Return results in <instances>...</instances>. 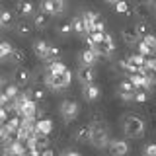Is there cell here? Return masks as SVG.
<instances>
[{"label":"cell","mask_w":156,"mask_h":156,"mask_svg":"<svg viewBox=\"0 0 156 156\" xmlns=\"http://www.w3.org/2000/svg\"><path fill=\"white\" fill-rule=\"evenodd\" d=\"M121 129H123V133L127 139H143L144 133H146V125L144 121L140 119L139 115L135 113H129L123 117V121H121Z\"/></svg>","instance_id":"1"},{"label":"cell","mask_w":156,"mask_h":156,"mask_svg":"<svg viewBox=\"0 0 156 156\" xmlns=\"http://www.w3.org/2000/svg\"><path fill=\"white\" fill-rule=\"evenodd\" d=\"M90 129H92V136H90V143L96 146V148H107L109 144V129H107L105 121L100 119V121H92L90 123Z\"/></svg>","instance_id":"2"},{"label":"cell","mask_w":156,"mask_h":156,"mask_svg":"<svg viewBox=\"0 0 156 156\" xmlns=\"http://www.w3.org/2000/svg\"><path fill=\"white\" fill-rule=\"evenodd\" d=\"M72 82V72L66 70L61 72V74H49V72H45V78H43V86L49 88V90H66L68 86H70Z\"/></svg>","instance_id":"3"},{"label":"cell","mask_w":156,"mask_h":156,"mask_svg":"<svg viewBox=\"0 0 156 156\" xmlns=\"http://www.w3.org/2000/svg\"><path fill=\"white\" fill-rule=\"evenodd\" d=\"M58 113H61L65 123H72V121L80 115V105H78L74 100H62L61 105H58Z\"/></svg>","instance_id":"4"},{"label":"cell","mask_w":156,"mask_h":156,"mask_svg":"<svg viewBox=\"0 0 156 156\" xmlns=\"http://www.w3.org/2000/svg\"><path fill=\"white\" fill-rule=\"evenodd\" d=\"M66 10V0H41L39 2V12L47 16H61Z\"/></svg>","instance_id":"5"},{"label":"cell","mask_w":156,"mask_h":156,"mask_svg":"<svg viewBox=\"0 0 156 156\" xmlns=\"http://www.w3.org/2000/svg\"><path fill=\"white\" fill-rule=\"evenodd\" d=\"M115 39L109 35V33H104V39H101V43L100 45H96L92 51L96 53L98 57H111L115 53Z\"/></svg>","instance_id":"6"},{"label":"cell","mask_w":156,"mask_h":156,"mask_svg":"<svg viewBox=\"0 0 156 156\" xmlns=\"http://www.w3.org/2000/svg\"><path fill=\"white\" fill-rule=\"evenodd\" d=\"M12 84H16L18 88H23V86H27L29 82H31V70L26 66H16L14 68V72H12Z\"/></svg>","instance_id":"7"},{"label":"cell","mask_w":156,"mask_h":156,"mask_svg":"<svg viewBox=\"0 0 156 156\" xmlns=\"http://www.w3.org/2000/svg\"><path fill=\"white\" fill-rule=\"evenodd\" d=\"M107 152L109 156H127L129 154V144L123 139H111L107 144Z\"/></svg>","instance_id":"8"},{"label":"cell","mask_w":156,"mask_h":156,"mask_svg":"<svg viewBox=\"0 0 156 156\" xmlns=\"http://www.w3.org/2000/svg\"><path fill=\"white\" fill-rule=\"evenodd\" d=\"M37 111H39V109H37V104H35V101H31V100L27 98V100L16 109V113L22 115V119H37Z\"/></svg>","instance_id":"9"},{"label":"cell","mask_w":156,"mask_h":156,"mask_svg":"<svg viewBox=\"0 0 156 156\" xmlns=\"http://www.w3.org/2000/svg\"><path fill=\"white\" fill-rule=\"evenodd\" d=\"M76 76H78V82H80L82 86H88V84H94V80H96V70H94V66H78V72H76Z\"/></svg>","instance_id":"10"},{"label":"cell","mask_w":156,"mask_h":156,"mask_svg":"<svg viewBox=\"0 0 156 156\" xmlns=\"http://www.w3.org/2000/svg\"><path fill=\"white\" fill-rule=\"evenodd\" d=\"M55 129L53 125V119L49 117H43V119H35V135H41V136H49Z\"/></svg>","instance_id":"11"},{"label":"cell","mask_w":156,"mask_h":156,"mask_svg":"<svg viewBox=\"0 0 156 156\" xmlns=\"http://www.w3.org/2000/svg\"><path fill=\"white\" fill-rule=\"evenodd\" d=\"M26 94H27V98H29L31 101H35V104H41V101H45V98H47V88L43 86V84H35V86L29 88Z\"/></svg>","instance_id":"12"},{"label":"cell","mask_w":156,"mask_h":156,"mask_svg":"<svg viewBox=\"0 0 156 156\" xmlns=\"http://www.w3.org/2000/svg\"><path fill=\"white\" fill-rule=\"evenodd\" d=\"M135 90H136V88L131 84L129 78H125V80H121V82H119V98H121L123 101H133V94H135Z\"/></svg>","instance_id":"13"},{"label":"cell","mask_w":156,"mask_h":156,"mask_svg":"<svg viewBox=\"0 0 156 156\" xmlns=\"http://www.w3.org/2000/svg\"><path fill=\"white\" fill-rule=\"evenodd\" d=\"M82 98H84L86 101H98L101 98V90L98 84H88V86H82Z\"/></svg>","instance_id":"14"},{"label":"cell","mask_w":156,"mask_h":156,"mask_svg":"<svg viewBox=\"0 0 156 156\" xmlns=\"http://www.w3.org/2000/svg\"><path fill=\"white\" fill-rule=\"evenodd\" d=\"M16 14L20 18H29V16L35 14V6H33L29 0H20L16 4Z\"/></svg>","instance_id":"15"},{"label":"cell","mask_w":156,"mask_h":156,"mask_svg":"<svg viewBox=\"0 0 156 156\" xmlns=\"http://www.w3.org/2000/svg\"><path fill=\"white\" fill-rule=\"evenodd\" d=\"M31 47H33V53H35V57L41 58V61H45V57H47V53H49V47H51V43L45 41V39H35Z\"/></svg>","instance_id":"16"},{"label":"cell","mask_w":156,"mask_h":156,"mask_svg":"<svg viewBox=\"0 0 156 156\" xmlns=\"http://www.w3.org/2000/svg\"><path fill=\"white\" fill-rule=\"evenodd\" d=\"M121 37H123V41L127 43V45H136V43L140 41V35L136 33L135 26H131V27H123V31H121Z\"/></svg>","instance_id":"17"},{"label":"cell","mask_w":156,"mask_h":156,"mask_svg":"<svg viewBox=\"0 0 156 156\" xmlns=\"http://www.w3.org/2000/svg\"><path fill=\"white\" fill-rule=\"evenodd\" d=\"M80 16H82V20H84V26H86V29H88V33L92 31V27H94V23L98 22V20H101L100 14H98L96 10H86V12H82Z\"/></svg>","instance_id":"18"},{"label":"cell","mask_w":156,"mask_h":156,"mask_svg":"<svg viewBox=\"0 0 156 156\" xmlns=\"http://www.w3.org/2000/svg\"><path fill=\"white\" fill-rule=\"evenodd\" d=\"M90 136H92V129L90 125H80L78 129L74 131V140L76 143H90Z\"/></svg>","instance_id":"19"},{"label":"cell","mask_w":156,"mask_h":156,"mask_svg":"<svg viewBox=\"0 0 156 156\" xmlns=\"http://www.w3.org/2000/svg\"><path fill=\"white\" fill-rule=\"evenodd\" d=\"M78 58H80V65H82V66H94L100 57H98L96 53L92 51V49H84V51L80 53V57H78Z\"/></svg>","instance_id":"20"},{"label":"cell","mask_w":156,"mask_h":156,"mask_svg":"<svg viewBox=\"0 0 156 156\" xmlns=\"http://www.w3.org/2000/svg\"><path fill=\"white\" fill-rule=\"evenodd\" d=\"M33 31V23L27 18H20V22H16V33L22 37H27Z\"/></svg>","instance_id":"21"},{"label":"cell","mask_w":156,"mask_h":156,"mask_svg":"<svg viewBox=\"0 0 156 156\" xmlns=\"http://www.w3.org/2000/svg\"><path fill=\"white\" fill-rule=\"evenodd\" d=\"M14 12L8 8H2L0 10V27H12L14 26Z\"/></svg>","instance_id":"22"},{"label":"cell","mask_w":156,"mask_h":156,"mask_svg":"<svg viewBox=\"0 0 156 156\" xmlns=\"http://www.w3.org/2000/svg\"><path fill=\"white\" fill-rule=\"evenodd\" d=\"M8 58H10V61H12L16 66H22L23 62H26V51H23V49H20V47H14Z\"/></svg>","instance_id":"23"},{"label":"cell","mask_w":156,"mask_h":156,"mask_svg":"<svg viewBox=\"0 0 156 156\" xmlns=\"http://www.w3.org/2000/svg\"><path fill=\"white\" fill-rule=\"evenodd\" d=\"M33 27H37V29H45L47 26H49V18L51 16H47V14H43V12H35L33 14Z\"/></svg>","instance_id":"24"},{"label":"cell","mask_w":156,"mask_h":156,"mask_svg":"<svg viewBox=\"0 0 156 156\" xmlns=\"http://www.w3.org/2000/svg\"><path fill=\"white\" fill-rule=\"evenodd\" d=\"M70 23H72V31H76L78 35H82V37L88 35V29L84 26V20H82V16H74V18L70 20Z\"/></svg>","instance_id":"25"},{"label":"cell","mask_w":156,"mask_h":156,"mask_svg":"<svg viewBox=\"0 0 156 156\" xmlns=\"http://www.w3.org/2000/svg\"><path fill=\"white\" fill-rule=\"evenodd\" d=\"M135 29H136V33H139L140 37H144V35H148V33H150V29H152V27H150V23L146 22V20L140 18L139 22L135 23Z\"/></svg>","instance_id":"26"},{"label":"cell","mask_w":156,"mask_h":156,"mask_svg":"<svg viewBox=\"0 0 156 156\" xmlns=\"http://www.w3.org/2000/svg\"><path fill=\"white\" fill-rule=\"evenodd\" d=\"M12 43L10 41H0V61H6L10 57V53H12Z\"/></svg>","instance_id":"27"},{"label":"cell","mask_w":156,"mask_h":156,"mask_svg":"<svg viewBox=\"0 0 156 156\" xmlns=\"http://www.w3.org/2000/svg\"><path fill=\"white\" fill-rule=\"evenodd\" d=\"M146 100H148V90H135L133 101H136V104H144Z\"/></svg>","instance_id":"28"},{"label":"cell","mask_w":156,"mask_h":156,"mask_svg":"<svg viewBox=\"0 0 156 156\" xmlns=\"http://www.w3.org/2000/svg\"><path fill=\"white\" fill-rule=\"evenodd\" d=\"M136 51H139V55H143V57H152V55H154L152 49L146 45V43H143V41L136 43Z\"/></svg>","instance_id":"29"},{"label":"cell","mask_w":156,"mask_h":156,"mask_svg":"<svg viewBox=\"0 0 156 156\" xmlns=\"http://www.w3.org/2000/svg\"><path fill=\"white\" fill-rule=\"evenodd\" d=\"M127 61H129L133 66H139V68L144 65V57L139 55V53H136V55H129V57H127Z\"/></svg>","instance_id":"30"},{"label":"cell","mask_w":156,"mask_h":156,"mask_svg":"<svg viewBox=\"0 0 156 156\" xmlns=\"http://www.w3.org/2000/svg\"><path fill=\"white\" fill-rule=\"evenodd\" d=\"M57 31L61 33V35H68V33L72 31V23H70V22H61V23L57 26Z\"/></svg>","instance_id":"31"},{"label":"cell","mask_w":156,"mask_h":156,"mask_svg":"<svg viewBox=\"0 0 156 156\" xmlns=\"http://www.w3.org/2000/svg\"><path fill=\"white\" fill-rule=\"evenodd\" d=\"M115 10L119 14H129L131 12V6H129V2H127V0H119V2L115 4Z\"/></svg>","instance_id":"32"},{"label":"cell","mask_w":156,"mask_h":156,"mask_svg":"<svg viewBox=\"0 0 156 156\" xmlns=\"http://www.w3.org/2000/svg\"><path fill=\"white\" fill-rule=\"evenodd\" d=\"M140 41L146 43L150 49H152V53H154V45H156V37L152 35V33H148V35H144V37H140Z\"/></svg>","instance_id":"33"},{"label":"cell","mask_w":156,"mask_h":156,"mask_svg":"<svg viewBox=\"0 0 156 156\" xmlns=\"http://www.w3.org/2000/svg\"><path fill=\"white\" fill-rule=\"evenodd\" d=\"M143 156H156V143H148L143 150Z\"/></svg>","instance_id":"34"},{"label":"cell","mask_w":156,"mask_h":156,"mask_svg":"<svg viewBox=\"0 0 156 156\" xmlns=\"http://www.w3.org/2000/svg\"><path fill=\"white\" fill-rule=\"evenodd\" d=\"M144 6H146V8H150V10H154V12H156V0H146V2H144Z\"/></svg>","instance_id":"35"},{"label":"cell","mask_w":156,"mask_h":156,"mask_svg":"<svg viewBox=\"0 0 156 156\" xmlns=\"http://www.w3.org/2000/svg\"><path fill=\"white\" fill-rule=\"evenodd\" d=\"M41 156H55V150L49 146V148H45V150H41Z\"/></svg>","instance_id":"36"},{"label":"cell","mask_w":156,"mask_h":156,"mask_svg":"<svg viewBox=\"0 0 156 156\" xmlns=\"http://www.w3.org/2000/svg\"><path fill=\"white\" fill-rule=\"evenodd\" d=\"M61 156H82L80 152H76V150H65Z\"/></svg>","instance_id":"37"},{"label":"cell","mask_w":156,"mask_h":156,"mask_svg":"<svg viewBox=\"0 0 156 156\" xmlns=\"http://www.w3.org/2000/svg\"><path fill=\"white\" fill-rule=\"evenodd\" d=\"M104 2H107V4H113V6H115V4L119 2V0H104Z\"/></svg>","instance_id":"38"},{"label":"cell","mask_w":156,"mask_h":156,"mask_svg":"<svg viewBox=\"0 0 156 156\" xmlns=\"http://www.w3.org/2000/svg\"><path fill=\"white\" fill-rule=\"evenodd\" d=\"M154 55H156V45H154Z\"/></svg>","instance_id":"39"},{"label":"cell","mask_w":156,"mask_h":156,"mask_svg":"<svg viewBox=\"0 0 156 156\" xmlns=\"http://www.w3.org/2000/svg\"><path fill=\"white\" fill-rule=\"evenodd\" d=\"M0 31H2V27H0Z\"/></svg>","instance_id":"40"}]
</instances>
